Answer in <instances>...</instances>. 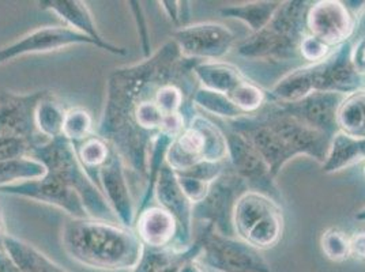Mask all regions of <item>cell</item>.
Segmentation results:
<instances>
[{"label":"cell","mask_w":365,"mask_h":272,"mask_svg":"<svg viewBox=\"0 0 365 272\" xmlns=\"http://www.w3.org/2000/svg\"><path fill=\"white\" fill-rule=\"evenodd\" d=\"M4 251L14 258L21 272H68L52 261L31 244L9 234L4 239Z\"/></svg>","instance_id":"obj_22"},{"label":"cell","mask_w":365,"mask_h":272,"mask_svg":"<svg viewBox=\"0 0 365 272\" xmlns=\"http://www.w3.org/2000/svg\"><path fill=\"white\" fill-rule=\"evenodd\" d=\"M192 73L199 88L227 95L247 79L236 66L221 61H200Z\"/></svg>","instance_id":"obj_21"},{"label":"cell","mask_w":365,"mask_h":272,"mask_svg":"<svg viewBox=\"0 0 365 272\" xmlns=\"http://www.w3.org/2000/svg\"><path fill=\"white\" fill-rule=\"evenodd\" d=\"M330 46H326L311 34H307L300 44V56L311 64L324 61L330 55Z\"/></svg>","instance_id":"obj_36"},{"label":"cell","mask_w":365,"mask_h":272,"mask_svg":"<svg viewBox=\"0 0 365 272\" xmlns=\"http://www.w3.org/2000/svg\"><path fill=\"white\" fill-rule=\"evenodd\" d=\"M37 3L41 10L59 16L66 23V26L91 38V41H94L96 48L116 56H125L128 53L127 48L116 46L104 38V36L98 31L86 3L79 0H40Z\"/></svg>","instance_id":"obj_18"},{"label":"cell","mask_w":365,"mask_h":272,"mask_svg":"<svg viewBox=\"0 0 365 272\" xmlns=\"http://www.w3.org/2000/svg\"><path fill=\"white\" fill-rule=\"evenodd\" d=\"M364 174H365V167H364Z\"/></svg>","instance_id":"obj_45"},{"label":"cell","mask_w":365,"mask_h":272,"mask_svg":"<svg viewBox=\"0 0 365 272\" xmlns=\"http://www.w3.org/2000/svg\"><path fill=\"white\" fill-rule=\"evenodd\" d=\"M93 134V117L86 109L76 106L66 110L61 135L64 136L73 146L83 142Z\"/></svg>","instance_id":"obj_32"},{"label":"cell","mask_w":365,"mask_h":272,"mask_svg":"<svg viewBox=\"0 0 365 272\" xmlns=\"http://www.w3.org/2000/svg\"><path fill=\"white\" fill-rule=\"evenodd\" d=\"M354 218H356L357 221H360V222H365V207H363L360 211H357Z\"/></svg>","instance_id":"obj_43"},{"label":"cell","mask_w":365,"mask_h":272,"mask_svg":"<svg viewBox=\"0 0 365 272\" xmlns=\"http://www.w3.org/2000/svg\"><path fill=\"white\" fill-rule=\"evenodd\" d=\"M365 161V137H351L338 132L331 140L326 162L322 165L324 173H335Z\"/></svg>","instance_id":"obj_23"},{"label":"cell","mask_w":365,"mask_h":272,"mask_svg":"<svg viewBox=\"0 0 365 272\" xmlns=\"http://www.w3.org/2000/svg\"><path fill=\"white\" fill-rule=\"evenodd\" d=\"M48 91H0V136L25 139L33 147L46 142L37 131L36 110Z\"/></svg>","instance_id":"obj_11"},{"label":"cell","mask_w":365,"mask_h":272,"mask_svg":"<svg viewBox=\"0 0 365 272\" xmlns=\"http://www.w3.org/2000/svg\"><path fill=\"white\" fill-rule=\"evenodd\" d=\"M248 189L247 182L232 169L222 173L210 185L203 202L194 206V222L209 224L222 236L236 237L233 212L237 200Z\"/></svg>","instance_id":"obj_8"},{"label":"cell","mask_w":365,"mask_h":272,"mask_svg":"<svg viewBox=\"0 0 365 272\" xmlns=\"http://www.w3.org/2000/svg\"><path fill=\"white\" fill-rule=\"evenodd\" d=\"M278 204L272 197H266L255 191H247L236 203L233 212V225L236 237L245 240L248 233L258 222L269 214L279 210Z\"/></svg>","instance_id":"obj_20"},{"label":"cell","mask_w":365,"mask_h":272,"mask_svg":"<svg viewBox=\"0 0 365 272\" xmlns=\"http://www.w3.org/2000/svg\"><path fill=\"white\" fill-rule=\"evenodd\" d=\"M229 100L237 106L245 116L258 113L267 101V93L254 82L245 79L228 94Z\"/></svg>","instance_id":"obj_33"},{"label":"cell","mask_w":365,"mask_h":272,"mask_svg":"<svg viewBox=\"0 0 365 272\" xmlns=\"http://www.w3.org/2000/svg\"><path fill=\"white\" fill-rule=\"evenodd\" d=\"M31 143L21 137L0 136V162L31 157Z\"/></svg>","instance_id":"obj_35"},{"label":"cell","mask_w":365,"mask_h":272,"mask_svg":"<svg viewBox=\"0 0 365 272\" xmlns=\"http://www.w3.org/2000/svg\"><path fill=\"white\" fill-rule=\"evenodd\" d=\"M161 9L165 11L168 18L176 25V29L184 28L190 21L191 16V7L190 1H176V0H168V1H158Z\"/></svg>","instance_id":"obj_38"},{"label":"cell","mask_w":365,"mask_h":272,"mask_svg":"<svg viewBox=\"0 0 365 272\" xmlns=\"http://www.w3.org/2000/svg\"><path fill=\"white\" fill-rule=\"evenodd\" d=\"M43 164L31 157L0 162V188L16 182L34 180L46 174Z\"/></svg>","instance_id":"obj_31"},{"label":"cell","mask_w":365,"mask_h":272,"mask_svg":"<svg viewBox=\"0 0 365 272\" xmlns=\"http://www.w3.org/2000/svg\"><path fill=\"white\" fill-rule=\"evenodd\" d=\"M194 240L202 245L200 264L215 272H272L260 251L237 237L220 234L212 225L199 222Z\"/></svg>","instance_id":"obj_6"},{"label":"cell","mask_w":365,"mask_h":272,"mask_svg":"<svg viewBox=\"0 0 365 272\" xmlns=\"http://www.w3.org/2000/svg\"><path fill=\"white\" fill-rule=\"evenodd\" d=\"M125 170L127 167L122 157L112 147L106 165L98 172V188L107 199L118 222L123 226L134 229L137 206L128 188Z\"/></svg>","instance_id":"obj_17"},{"label":"cell","mask_w":365,"mask_h":272,"mask_svg":"<svg viewBox=\"0 0 365 272\" xmlns=\"http://www.w3.org/2000/svg\"><path fill=\"white\" fill-rule=\"evenodd\" d=\"M356 26V18L350 14L344 1L322 0L311 3L307 13V31L333 48L349 41Z\"/></svg>","instance_id":"obj_16"},{"label":"cell","mask_w":365,"mask_h":272,"mask_svg":"<svg viewBox=\"0 0 365 272\" xmlns=\"http://www.w3.org/2000/svg\"><path fill=\"white\" fill-rule=\"evenodd\" d=\"M76 46H96V44L86 36L66 25L38 28L24 34L7 46H0V66L18 58L56 52Z\"/></svg>","instance_id":"obj_13"},{"label":"cell","mask_w":365,"mask_h":272,"mask_svg":"<svg viewBox=\"0 0 365 272\" xmlns=\"http://www.w3.org/2000/svg\"><path fill=\"white\" fill-rule=\"evenodd\" d=\"M228 159L232 170L247 182L250 191L272 197L282 203V194L266 161L244 136L228 130Z\"/></svg>","instance_id":"obj_10"},{"label":"cell","mask_w":365,"mask_h":272,"mask_svg":"<svg viewBox=\"0 0 365 272\" xmlns=\"http://www.w3.org/2000/svg\"><path fill=\"white\" fill-rule=\"evenodd\" d=\"M353 63L359 71L365 73V37L353 46Z\"/></svg>","instance_id":"obj_40"},{"label":"cell","mask_w":365,"mask_h":272,"mask_svg":"<svg viewBox=\"0 0 365 272\" xmlns=\"http://www.w3.org/2000/svg\"><path fill=\"white\" fill-rule=\"evenodd\" d=\"M339 132L351 137H365V93L348 95L338 112Z\"/></svg>","instance_id":"obj_28"},{"label":"cell","mask_w":365,"mask_h":272,"mask_svg":"<svg viewBox=\"0 0 365 272\" xmlns=\"http://www.w3.org/2000/svg\"><path fill=\"white\" fill-rule=\"evenodd\" d=\"M192 104L206 113L222 117L225 121L236 120L245 116L243 112L229 100L227 94L198 88L192 94Z\"/></svg>","instance_id":"obj_30"},{"label":"cell","mask_w":365,"mask_h":272,"mask_svg":"<svg viewBox=\"0 0 365 272\" xmlns=\"http://www.w3.org/2000/svg\"><path fill=\"white\" fill-rule=\"evenodd\" d=\"M0 272H21L14 258L4 249H0Z\"/></svg>","instance_id":"obj_41"},{"label":"cell","mask_w":365,"mask_h":272,"mask_svg":"<svg viewBox=\"0 0 365 272\" xmlns=\"http://www.w3.org/2000/svg\"><path fill=\"white\" fill-rule=\"evenodd\" d=\"M255 116L259 120L263 121L270 130H273L290 150L296 154V157L307 155L319 162L320 165L326 162L333 137L320 132L289 115L282 113L269 98L258 113H255Z\"/></svg>","instance_id":"obj_7"},{"label":"cell","mask_w":365,"mask_h":272,"mask_svg":"<svg viewBox=\"0 0 365 272\" xmlns=\"http://www.w3.org/2000/svg\"><path fill=\"white\" fill-rule=\"evenodd\" d=\"M0 194L10 197H25L58 207L70 215V218H91L86 211L82 199L67 184L61 182L58 176L46 172L44 176L6 185L0 188Z\"/></svg>","instance_id":"obj_12"},{"label":"cell","mask_w":365,"mask_h":272,"mask_svg":"<svg viewBox=\"0 0 365 272\" xmlns=\"http://www.w3.org/2000/svg\"><path fill=\"white\" fill-rule=\"evenodd\" d=\"M190 122L198 128L205 139L203 161H228V142L225 132L217 124H214L213 121L209 120L207 117L199 113H197Z\"/></svg>","instance_id":"obj_27"},{"label":"cell","mask_w":365,"mask_h":272,"mask_svg":"<svg viewBox=\"0 0 365 272\" xmlns=\"http://www.w3.org/2000/svg\"><path fill=\"white\" fill-rule=\"evenodd\" d=\"M312 1H281L272 21L252 33L237 46V53L247 59L289 61L300 55V44L307 31V13Z\"/></svg>","instance_id":"obj_4"},{"label":"cell","mask_w":365,"mask_h":272,"mask_svg":"<svg viewBox=\"0 0 365 272\" xmlns=\"http://www.w3.org/2000/svg\"><path fill=\"white\" fill-rule=\"evenodd\" d=\"M348 95L339 93H312L304 98L294 103H279L269 100L285 115L297 119L307 125L318 130L320 132L334 137L339 132L338 128V112Z\"/></svg>","instance_id":"obj_15"},{"label":"cell","mask_w":365,"mask_h":272,"mask_svg":"<svg viewBox=\"0 0 365 272\" xmlns=\"http://www.w3.org/2000/svg\"><path fill=\"white\" fill-rule=\"evenodd\" d=\"M154 199L157 200L158 206L167 210L169 214H172V216L178 222V239L170 248V251H185L194 242V204L184 195L182 187L178 182L176 173L168 167L167 162L161 167V172L155 182Z\"/></svg>","instance_id":"obj_14"},{"label":"cell","mask_w":365,"mask_h":272,"mask_svg":"<svg viewBox=\"0 0 365 272\" xmlns=\"http://www.w3.org/2000/svg\"><path fill=\"white\" fill-rule=\"evenodd\" d=\"M205 272H207V271H206V268H205ZM209 272H215V271H212V270H210V271H209Z\"/></svg>","instance_id":"obj_44"},{"label":"cell","mask_w":365,"mask_h":272,"mask_svg":"<svg viewBox=\"0 0 365 272\" xmlns=\"http://www.w3.org/2000/svg\"><path fill=\"white\" fill-rule=\"evenodd\" d=\"M284 233V216L282 209L275 210L269 214L258 222L252 230L248 233L244 241L248 242L251 246L257 248L258 251H264L274 248L282 239Z\"/></svg>","instance_id":"obj_29"},{"label":"cell","mask_w":365,"mask_h":272,"mask_svg":"<svg viewBox=\"0 0 365 272\" xmlns=\"http://www.w3.org/2000/svg\"><path fill=\"white\" fill-rule=\"evenodd\" d=\"M365 93V73L353 63V46L348 41L319 63L300 67L281 78L267 97L279 103H294L312 93Z\"/></svg>","instance_id":"obj_3"},{"label":"cell","mask_w":365,"mask_h":272,"mask_svg":"<svg viewBox=\"0 0 365 272\" xmlns=\"http://www.w3.org/2000/svg\"><path fill=\"white\" fill-rule=\"evenodd\" d=\"M176 176H178V182L182 187L184 195L194 206L203 202L205 197H207L212 182H202L198 179L185 177V176H179V174H176Z\"/></svg>","instance_id":"obj_37"},{"label":"cell","mask_w":365,"mask_h":272,"mask_svg":"<svg viewBox=\"0 0 365 272\" xmlns=\"http://www.w3.org/2000/svg\"><path fill=\"white\" fill-rule=\"evenodd\" d=\"M320 248L324 256L335 263L350 258L349 236L339 227H330L320 237Z\"/></svg>","instance_id":"obj_34"},{"label":"cell","mask_w":365,"mask_h":272,"mask_svg":"<svg viewBox=\"0 0 365 272\" xmlns=\"http://www.w3.org/2000/svg\"><path fill=\"white\" fill-rule=\"evenodd\" d=\"M64 116L66 109L59 98L52 91H48L36 110V125L40 136L46 140L61 136Z\"/></svg>","instance_id":"obj_26"},{"label":"cell","mask_w":365,"mask_h":272,"mask_svg":"<svg viewBox=\"0 0 365 272\" xmlns=\"http://www.w3.org/2000/svg\"><path fill=\"white\" fill-rule=\"evenodd\" d=\"M134 231L143 246L153 249H170L178 239V222L160 206H149L139 211Z\"/></svg>","instance_id":"obj_19"},{"label":"cell","mask_w":365,"mask_h":272,"mask_svg":"<svg viewBox=\"0 0 365 272\" xmlns=\"http://www.w3.org/2000/svg\"><path fill=\"white\" fill-rule=\"evenodd\" d=\"M64 252L93 270H133L143 252L134 229L94 218H68L61 226Z\"/></svg>","instance_id":"obj_2"},{"label":"cell","mask_w":365,"mask_h":272,"mask_svg":"<svg viewBox=\"0 0 365 272\" xmlns=\"http://www.w3.org/2000/svg\"><path fill=\"white\" fill-rule=\"evenodd\" d=\"M31 157L43 164L46 172L53 173L76 191L91 218L119 224L104 194L81 165L76 147L64 136H58L34 146Z\"/></svg>","instance_id":"obj_5"},{"label":"cell","mask_w":365,"mask_h":272,"mask_svg":"<svg viewBox=\"0 0 365 272\" xmlns=\"http://www.w3.org/2000/svg\"><path fill=\"white\" fill-rule=\"evenodd\" d=\"M281 6V1H248L242 4H233L222 7L220 13L227 18L242 21L252 33L262 31L273 18L275 11Z\"/></svg>","instance_id":"obj_24"},{"label":"cell","mask_w":365,"mask_h":272,"mask_svg":"<svg viewBox=\"0 0 365 272\" xmlns=\"http://www.w3.org/2000/svg\"><path fill=\"white\" fill-rule=\"evenodd\" d=\"M198 63L182 58L170 38L145 61L115 68L108 76L97 135L107 140L127 169L145 182L153 140L169 116L161 103L163 88L170 80L192 74Z\"/></svg>","instance_id":"obj_1"},{"label":"cell","mask_w":365,"mask_h":272,"mask_svg":"<svg viewBox=\"0 0 365 272\" xmlns=\"http://www.w3.org/2000/svg\"><path fill=\"white\" fill-rule=\"evenodd\" d=\"M182 58L197 61H217L225 58L236 41V34L225 25L200 22L172 31Z\"/></svg>","instance_id":"obj_9"},{"label":"cell","mask_w":365,"mask_h":272,"mask_svg":"<svg viewBox=\"0 0 365 272\" xmlns=\"http://www.w3.org/2000/svg\"><path fill=\"white\" fill-rule=\"evenodd\" d=\"M74 147L81 165L86 170L93 182L98 187V172L106 165L112 152V146L101 136L97 135V132H94Z\"/></svg>","instance_id":"obj_25"},{"label":"cell","mask_w":365,"mask_h":272,"mask_svg":"<svg viewBox=\"0 0 365 272\" xmlns=\"http://www.w3.org/2000/svg\"><path fill=\"white\" fill-rule=\"evenodd\" d=\"M350 257L357 261H365V231H357L349 236Z\"/></svg>","instance_id":"obj_39"},{"label":"cell","mask_w":365,"mask_h":272,"mask_svg":"<svg viewBox=\"0 0 365 272\" xmlns=\"http://www.w3.org/2000/svg\"><path fill=\"white\" fill-rule=\"evenodd\" d=\"M7 236V231H6V226H4V219H3V211L0 209V249H4L3 244H4V239Z\"/></svg>","instance_id":"obj_42"}]
</instances>
